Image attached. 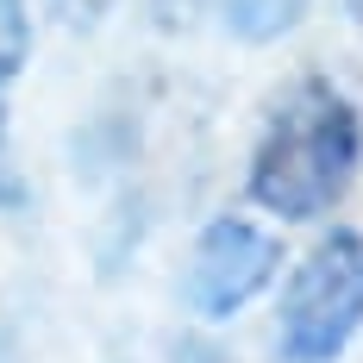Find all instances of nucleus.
Returning <instances> with one entry per match:
<instances>
[{"instance_id": "1", "label": "nucleus", "mask_w": 363, "mask_h": 363, "mask_svg": "<svg viewBox=\"0 0 363 363\" xmlns=\"http://www.w3.org/2000/svg\"><path fill=\"white\" fill-rule=\"evenodd\" d=\"M363 163V119L326 75H301L269 107L251 150V201L276 219H320L345 201Z\"/></svg>"}, {"instance_id": "2", "label": "nucleus", "mask_w": 363, "mask_h": 363, "mask_svg": "<svg viewBox=\"0 0 363 363\" xmlns=\"http://www.w3.org/2000/svg\"><path fill=\"white\" fill-rule=\"evenodd\" d=\"M363 332V232L338 225L289 269L276 351L282 363H338Z\"/></svg>"}, {"instance_id": "3", "label": "nucleus", "mask_w": 363, "mask_h": 363, "mask_svg": "<svg viewBox=\"0 0 363 363\" xmlns=\"http://www.w3.org/2000/svg\"><path fill=\"white\" fill-rule=\"evenodd\" d=\"M276 269H282V245L263 225L225 213L194 238L188 276H182V301H188L194 320H232L238 307H251L257 294L276 282Z\"/></svg>"}, {"instance_id": "4", "label": "nucleus", "mask_w": 363, "mask_h": 363, "mask_svg": "<svg viewBox=\"0 0 363 363\" xmlns=\"http://www.w3.org/2000/svg\"><path fill=\"white\" fill-rule=\"evenodd\" d=\"M313 0H194V13H207V26L238 44H276L307 19Z\"/></svg>"}, {"instance_id": "5", "label": "nucleus", "mask_w": 363, "mask_h": 363, "mask_svg": "<svg viewBox=\"0 0 363 363\" xmlns=\"http://www.w3.org/2000/svg\"><path fill=\"white\" fill-rule=\"evenodd\" d=\"M26 57H32V13L26 0H0V88L26 69Z\"/></svg>"}, {"instance_id": "6", "label": "nucleus", "mask_w": 363, "mask_h": 363, "mask_svg": "<svg viewBox=\"0 0 363 363\" xmlns=\"http://www.w3.org/2000/svg\"><path fill=\"white\" fill-rule=\"evenodd\" d=\"M0 363H19V345H13V332L0 326Z\"/></svg>"}, {"instance_id": "7", "label": "nucleus", "mask_w": 363, "mask_h": 363, "mask_svg": "<svg viewBox=\"0 0 363 363\" xmlns=\"http://www.w3.org/2000/svg\"><path fill=\"white\" fill-rule=\"evenodd\" d=\"M345 13H351V26L363 32V0H345Z\"/></svg>"}]
</instances>
